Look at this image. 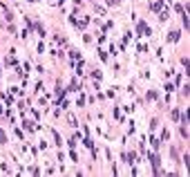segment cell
Masks as SVG:
<instances>
[{"label":"cell","mask_w":190,"mask_h":177,"mask_svg":"<svg viewBox=\"0 0 190 177\" xmlns=\"http://www.w3.org/2000/svg\"><path fill=\"white\" fill-rule=\"evenodd\" d=\"M145 159L150 162V168H152V175H168V170L161 168V155L157 150H148L145 152Z\"/></svg>","instance_id":"cell-1"},{"label":"cell","mask_w":190,"mask_h":177,"mask_svg":"<svg viewBox=\"0 0 190 177\" xmlns=\"http://www.w3.org/2000/svg\"><path fill=\"white\" fill-rule=\"evenodd\" d=\"M134 36H136V38H141V36H148V38H150V36H152V27L148 25L145 20H136V27H134Z\"/></svg>","instance_id":"cell-2"},{"label":"cell","mask_w":190,"mask_h":177,"mask_svg":"<svg viewBox=\"0 0 190 177\" xmlns=\"http://www.w3.org/2000/svg\"><path fill=\"white\" fill-rule=\"evenodd\" d=\"M165 41L172 43V45H175V43H179V41H181V29H170L168 34H165Z\"/></svg>","instance_id":"cell-3"},{"label":"cell","mask_w":190,"mask_h":177,"mask_svg":"<svg viewBox=\"0 0 190 177\" xmlns=\"http://www.w3.org/2000/svg\"><path fill=\"white\" fill-rule=\"evenodd\" d=\"M20 128H22V130H27V132H34V130H36V121H34V119H27V117L22 114V121H20Z\"/></svg>","instance_id":"cell-4"},{"label":"cell","mask_w":190,"mask_h":177,"mask_svg":"<svg viewBox=\"0 0 190 177\" xmlns=\"http://www.w3.org/2000/svg\"><path fill=\"white\" fill-rule=\"evenodd\" d=\"M163 7H165V0H152V2H148V9H150L152 14H159Z\"/></svg>","instance_id":"cell-5"},{"label":"cell","mask_w":190,"mask_h":177,"mask_svg":"<svg viewBox=\"0 0 190 177\" xmlns=\"http://www.w3.org/2000/svg\"><path fill=\"white\" fill-rule=\"evenodd\" d=\"M150 146H152V150H157V152H161V148H163V141H161L159 137H154V132H150Z\"/></svg>","instance_id":"cell-6"},{"label":"cell","mask_w":190,"mask_h":177,"mask_svg":"<svg viewBox=\"0 0 190 177\" xmlns=\"http://www.w3.org/2000/svg\"><path fill=\"white\" fill-rule=\"evenodd\" d=\"M80 87H83V83L78 81V76H74V79L70 81V85H67L65 90H67V92H80Z\"/></svg>","instance_id":"cell-7"},{"label":"cell","mask_w":190,"mask_h":177,"mask_svg":"<svg viewBox=\"0 0 190 177\" xmlns=\"http://www.w3.org/2000/svg\"><path fill=\"white\" fill-rule=\"evenodd\" d=\"M0 7H2V16H5V20H7V23H14V20H16V16H14V11H11L9 7L5 5V2H0Z\"/></svg>","instance_id":"cell-8"},{"label":"cell","mask_w":190,"mask_h":177,"mask_svg":"<svg viewBox=\"0 0 190 177\" xmlns=\"http://www.w3.org/2000/svg\"><path fill=\"white\" fill-rule=\"evenodd\" d=\"M168 20H170V9H168V7H163V9L159 11V23H161V25H165Z\"/></svg>","instance_id":"cell-9"},{"label":"cell","mask_w":190,"mask_h":177,"mask_svg":"<svg viewBox=\"0 0 190 177\" xmlns=\"http://www.w3.org/2000/svg\"><path fill=\"white\" fill-rule=\"evenodd\" d=\"M179 137L183 139L186 143H188V139H190V132H188V126H186V123H179Z\"/></svg>","instance_id":"cell-10"},{"label":"cell","mask_w":190,"mask_h":177,"mask_svg":"<svg viewBox=\"0 0 190 177\" xmlns=\"http://www.w3.org/2000/svg\"><path fill=\"white\" fill-rule=\"evenodd\" d=\"M177 90H179V96H181V99H186V101H188V96H190V85H188V81H186V85H179Z\"/></svg>","instance_id":"cell-11"},{"label":"cell","mask_w":190,"mask_h":177,"mask_svg":"<svg viewBox=\"0 0 190 177\" xmlns=\"http://www.w3.org/2000/svg\"><path fill=\"white\" fill-rule=\"evenodd\" d=\"M181 29H186V34H188V29H190V18H188V11H181Z\"/></svg>","instance_id":"cell-12"},{"label":"cell","mask_w":190,"mask_h":177,"mask_svg":"<svg viewBox=\"0 0 190 177\" xmlns=\"http://www.w3.org/2000/svg\"><path fill=\"white\" fill-rule=\"evenodd\" d=\"M179 63H181V67L186 70V79H188V74H190V58H188V54H186V56H181V58H179Z\"/></svg>","instance_id":"cell-13"},{"label":"cell","mask_w":190,"mask_h":177,"mask_svg":"<svg viewBox=\"0 0 190 177\" xmlns=\"http://www.w3.org/2000/svg\"><path fill=\"white\" fill-rule=\"evenodd\" d=\"M34 29H36V34H38L40 38H45V36H47V29H45L43 23H34Z\"/></svg>","instance_id":"cell-14"},{"label":"cell","mask_w":190,"mask_h":177,"mask_svg":"<svg viewBox=\"0 0 190 177\" xmlns=\"http://www.w3.org/2000/svg\"><path fill=\"white\" fill-rule=\"evenodd\" d=\"M51 139H54V146H56V148L63 146V139H60V135H58V130H56V128H51Z\"/></svg>","instance_id":"cell-15"},{"label":"cell","mask_w":190,"mask_h":177,"mask_svg":"<svg viewBox=\"0 0 190 177\" xmlns=\"http://www.w3.org/2000/svg\"><path fill=\"white\" fill-rule=\"evenodd\" d=\"M96 54H99V58H101L103 63L110 61V54H107V50H103V47H96Z\"/></svg>","instance_id":"cell-16"},{"label":"cell","mask_w":190,"mask_h":177,"mask_svg":"<svg viewBox=\"0 0 190 177\" xmlns=\"http://www.w3.org/2000/svg\"><path fill=\"white\" fill-rule=\"evenodd\" d=\"M0 99H2V103H7V108L14 106V94H7V92H2V94H0Z\"/></svg>","instance_id":"cell-17"},{"label":"cell","mask_w":190,"mask_h":177,"mask_svg":"<svg viewBox=\"0 0 190 177\" xmlns=\"http://www.w3.org/2000/svg\"><path fill=\"white\" fill-rule=\"evenodd\" d=\"M179 117H181V108H172V110H170V119L175 123H179Z\"/></svg>","instance_id":"cell-18"},{"label":"cell","mask_w":190,"mask_h":177,"mask_svg":"<svg viewBox=\"0 0 190 177\" xmlns=\"http://www.w3.org/2000/svg\"><path fill=\"white\" fill-rule=\"evenodd\" d=\"M181 164L186 166V173H190V155H188V150L181 155Z\"/></svg>","instance_id":"cell-19"},{"label":"cell","mask_w":190,"mask_h":177,"mask_svg":"<svg viewBox=\"0 0 190 177\" xmlns=\"http://www.w3.org/2000/svg\"><path fill=\"white\" fill-rule=\"evenodd\" d=\"M145 99H148V101H159V92L157 90H148L145 92Z\"/></svg>","instance_id":"cell-20"},{"label":"cell","mask_w":190,"mask_h":177,"mask_svg":"<svg viewBox=\"0 0 190 177\" xmlns=\"http://www.w3.org/2000/svg\"><path fill=\"white\" fill-rule=\"evenodd\" d=\"M175 90H177V87H175V83H170L168 79H165V83H163V92H165V94H172Z\"/></svg>","instance_id":"cell-21"},{"label":"cell","mask_w":190,"mask_h":177,"mask_svg":"<svg viewBox=\"0 0 190 177\" xmlns=\"http://www.w3.org/2000/svg\"><path fill=\"white\" fill-rule=\"evenodd\" d=\"M85 103H87V96L83 94V90H80V94H78V99H76V108H85Z\"/></svg>","instance_id":"cell-22"},{"label":"cell","mask_w":190,"mask_h":177,"mask_svg":"<svg viewBox=\"0 0 190 177\" xmlns=\"http://www.w3.org/2000/svg\"><path fill=\"white\" fill-rule=\"evenodd\" d=\"M83 146H85L87 150H94V139H92L90 135H85V139H83Z\"/></svg>","instance_id":"cell-23"},{"label":"cell","mask_w":190,"mask_h":177,"mask_svg":"<svg viewBox=\"0 0 190 177\" xmlns=\"http://www.w3.org/2000/svg\"><path fill=\"white\" fill-rule=\"evenodd\" d=\"M90 79L92 81H101V79H103V72L101 70H90Z\"/></svg>","instance_id":"cell-24"},{"label":"cell","mask_w":190,"mask_h":177,"mask_svg":"<svg viewBox=\"0 0 190 177\" xmlns=\"http://www.w3.org/2000/svg\"><path fill=\"white\" fill-rule=\"evenodd\" d=\"M157 128H159V117H152V119H150V126H148V130L154 132Z\"/></svg>","instance_id":"cell-25"},{"label":"cell","mask_w":190,"mask_h":177,"mask_svg":"<svg viewBox=\"0 0 190 177\" xmlns=\"http://www.w3.org/2000/svg\"><path fill=\"white\" fill-rule=\"evenodd\" d=\"M7 141H9V137H7V130H5V128H0V146H7Z\"/></svg>","instance_id":"cell-26"},{"label":"cell","mask_w":190,"mask_h":177,"mask_svg":"<svg viewBox=\"0 0 190 177\" xmlns=\"http://www.w3.org/2000/svg\"><path fill=\"white\" fill-rule=\"evenodd\" d=\"M78 58H80V52L78 50H74V47H70V61H78Z\"/></svg>","instance_id":"cell-27"},{"label":"cell","mask_w":190,"mask_h":177,"mask_svg":"<svg viewBox=\"0 0 190 177\" xmlns=\"http://www.w3.org/2000/svg\"><path fill=\"white\" fill-rule=\"evenodd\" d=\"M16 63H18V61H16V56H14V54H9V56L5 58V67H14Z\"/></svg>","instance_id":"cell-28"},{"label":"cell","mask_w":190,"mask_h":177,"mask_svg":"<svg viewBox=\"0 0 190 177\" xmlns=\"http://www.w3.org/2000/svg\"><path fill=\"white\" fill-rule=\"evenodd\" d=\"M159 139H161L163 143H168V141H170V130H168V128H163V130H161V137H159Z\"/></svg>","instance_id":"cell-29"},{"label":"cell","mask_w":190,"mask_h":177,"mask_svg":"<svg viewBox=\"0 0 190 177\" xmlns=\"http://www.w3.org/2000/svg\"><path fill=\"white\" fill-rule=\"evenodd\" d=\"M134 132H136V121L130 119V121H128V135H134Z\"/></svg>","instance_id":"cell-30"},{"label":"cell","mask_w":190,"mask_h":177,"mask_svg":"<svg viewBox=\"0 0 190 177\" xmlns=\"http://www.w3.org/2000/svg\"><path fill=\"white\" fill-rule=\"evenodd\" d=\"M14 135H16V139H18V141H25V132H22V128H16V130H14Z\"/></svg>","instance_id":"cell-31"},{"label":"cell","mask_w":190,"mask_h":177,"mask_svg":"<svg viewBox=\"0 0 190 177\" xmlns=\"http://www.w3.org/2000/svg\"><path fill=\"white\" fill-rule=\"evenodd\" d=\"M43 90H45V85H43V79H40V81H36V85H34V94H40Z\"/></svg>","instance_id":"cell-32"},{"label":"cell","mask_w":190,"mask_h":177,"mask_svg":"<svg viewBox=\"0 0 190 177\" xmlns=\"http://www.w3.org/2000/svg\"><path fill=\"white\" fill-rule=\"evenodd\" d=\"M9 92L14 96H22V87H18V85H14V87H9Z\"/></svg>","instance_id":"cell-33"},{"label":"cell","mask_w":190,"mask_h":177,"mask_svg":"<svg viewBox=\"0 0 190 177\" xmlns=\"http://www.w3.org/2000/svg\"><path fill=\"white\" fill-rule=\"evenodd\" d=\"M123 0H105V7H121Z\"/></svg>","instance_id":"cell-34"},{"label":"cell","mask_w":190,"mask_h":177,"mask_svg":"<svg viewBox=\"0 0 190 177\" xmlns=\"http://www.w3.org/2000/svg\"><path fill=\"white\" fill-rule=\"evenodd\" d=\"M45 50H47V47H45V41L40 38V43L36 45V52H38V54H45Z\"/></svg>","instance_id":"cell-35"},{"label":"cell","mask_w":190,"mask_h":177,"mask_svg":"<svg viewBox=\"0 0 190 177\" xmlns=\"http://www.w3.org/2000/svg\"><path fill=\"white\" fill-rule=\"evenodd\" d=\"M130 38H132V31H130V29H125V34H123V41H121V43H125V45H128V43H130Z\"/></svg>","instance_id":"cell-36"},{"label":"cell","mask_w":190,"mask_h":177,"mask_svg":"<svg viewBox=\"0 0 190 177\" xmlns=\"http://www.w3.org/2000/svg\"><path fill=\"white\" fill-rule=\"evenodd\" d=\"M179 85H183V74H177V79H175V87H179Z\"/></svg>","instance_id":"cell-37"},{"label":"cell","mask_w":190,"mask_h":177,"mask_svg":"<svg viewBox=\"0 0 190 177\" xmlns=\"http://www.w3.org/2000/svg\"><path fill=\"white\" fill-rule=\"evenodd\" d=\"M67 121H70V126H72V128L78 126V121H76V117H74V114H67Z\"/></svg>","instance_id":"cell-38"},{"label":"cell","mask_w":190,"mask_h":177,"mask_svg":"<svg viewBox=\"0 0 190 177\" xmlns=\"http://www.w3.org/2000/svg\"><path fill=\"white\" fill-rule=\"evenodd\" d=\"M70 159L78 164V155H76V148H70Z\"/></svg>","instance_id":"cell-39"},{"label":"cell","mask_w":190,"mask_h":177,"mask_svg":"<svg viewBox=\"0 0 190 177\" xmlns=\"http://www.w3.org/2000/svg\"><path fill=\"white\" fill-rule=\"evenodd\" d=\"M38 148H40V150H43V152H45L47 148H49V143H47L45 139H40V141H38Z\"/></svg>","instance_id":"cell-40"},{"label":"cell","mask_w":190,"mask_h":177,"mask_svg":"<svg viewBox=\"0 0 190 177\" xmlns=\"http://www.w3.org/2000/svg\"><path fill=\"white\" fill-rule=\"evenodd\" d=\"M0 170H2V173H11V168H9L7 162H0Z\"/></svg>","instance_id":"cell-41"},{"label":"cell","mask_w":190,"mask_h":177,"mask_svg":"<svg viewBox=\"0 0 190 177\" xmlns=\"http://www.w3.org/2000/svg\"><path fill=\"white\" fill-rule=\"evenodd\" d=\"M31 117H34V121H38V119H40V117H43V114H40V110H36V108H31Z\"/></svg>","instance_id":"cell-42"},{"label":"cell","mask_w":190,"mask_h":177,"mask_svg":"<svg viewBox=\"0 0 190 177\" xmlns=\"http://www.w3.org/2000/svg\"><path fill=\"white\" fill-rule=\"evenodd\" d=\"M94 11H96V14H101V16H103V14H105V7H103V5H96V2H94Z\"/></svg>","instance_id":"cell-43"},{"label":"cell","mask_w":190,"mask_h":177,"mask_svg":"<svg viewBox=\"0 0 190 177\" xmlns=\"http://www.w3.org/2000/svg\"><path fill=\"white\" fill-rule=\"evenodd\" d=\"M83 43H85V45H92V36L90 34H83Z\"/></svg>","instance_id":"cell-44"},{"label":"cell","mask_w":190,"mask_h":177,"mask_svg":"<svg viewBox=\"0 0 190 177\" xmlns=\"http://www.w3.org/2000/svg\"><path fill=\"white\" fill-rule=\"evenodd\" d=\"M139 52H141V54H148V52H150V47H148V45H139Z\"/></svg>","instance_id":"cell-45"},{"label":"cell","mask_w":190,"mask_h":177,"mask_svg":"<svg viewBox=\"0 0 190 177\" xmlns=\"http://www.w3.org/2000/svg\"><path fill=\"white\" fill-rule=\"evenodd\" d=\"M29 173H31V175H40V168H38V166H31Z\"/></svg>","instance_id":"cell-46"},{"label":"cell","mask_w":190,"mask_h":177,"mask_svg":"<svg viewBox=\"0 0 190 177\" xmlns=\"http://www.w3.org/2000/svg\"><path fill=\"white\" fill-rule=\"evenodd\" d=\"M175 11H177V14H181V11H183V5H181V2H177V5H175Z\"/></svg>","instance_id":"cell-47"},{"label":"cell","mask_w":190,"mask_h":177,"mask_svg":"<svg viewBox=\"0 0 190 177\" xmlns=\"http://www.w3.org/2000/svg\"><path fill=\"white\" fill-rule=\"evenodd\" d=\"M123 110L128 112V114H130V112H134V106H123Z\"/></svg>","instance_id":"cell-48"},{"label":"cell","mask_w":190,"mask_h":177,"mask_svg":"<svg viewBox=\"0 0 190 177\" xmlns=\"http://www.w3.org/2000/svg\"><path fill=\"white\" fill-rule=\"evenodd\" d=\"M0 114H5V106L2 103H0Z\"/></svg>","instance_id":"cell-49"},{"label":"cell","mask_w":190,"mask_h":177,"mask_svg":"<svg viewBox=\"0 0 190 177\" xmlns=\"http://www.w3.org/2000/svg\"><path fill=\"white\" fill-rule=\"evenodd\" d=\"M56 2H58V5H65V2H67V0H56Z\"/></svg>","instance_id":"cell-50"},{"label":"cell","mask_w":190,"mask_h":177,"mask_svg":"<svg viewBox=\"0 0 190 177\" xmlns=\"http://www.w3.org/2000/svg\"><path fill=\"white\" fill-rule=\"evenodd\" d=\"M27 2H29V5H34V2H38V0H27Z\"/></svg>","instance_id":"cell-51"},{"label":"cell","mask_w":190,"mask_h":177,"mask_svg":"<svg viewBox=\"0 0 190 177\" xmlns=\"http://www.w3.org/2000/svg\"><path fill=\"white\" fill-rule=\"evenodd\" d=\"M90 2H94V0H90Z\"/></svg>","instance_id":"cell-52"}]
</instances>
